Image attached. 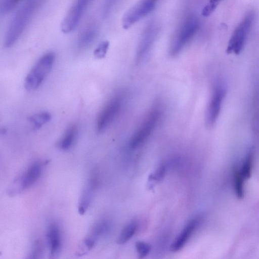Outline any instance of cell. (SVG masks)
I'll list each match as a JSON object with an SVG mask.
<instances>
[{
  "instance_id": "cell-1",
  "label": "cell",
  "mask_w": 259,
  "mask_h": 259,
  "mask_svg": "<svg viewBox=\"0 0 259 259\" xmlns=\"http://www.w3.org/2000/svg\"><path fill=\"white\" fill-rule=\"evenodd\" d=\"M37 5L36 1L31 0L16 13L5 35L4 46L6 48L12 47L19 39L31 18Z\"/></svg>"
},
{
  "instance_id": "cell-2",
  "label": "cell",
  "mask_w": 259,
  "mask_h": 259,
  "mask_svg": "<svg viewBox=\"0 0 259 259\" xmlns=\"http://www.w3.org/2000/svg\"><path fill=\"white\" fill-rule=\"evenodd\" d=\"M55 57L51 52L38 59L25 78L24 86L28 91H35L42 84L52 68Z\"/></svg>"
},
{
  "instance_id": "cell-3",
  "label": "cell",
  "mask_w": 259,
  "mask_h": 259,
  "mask_svg": "<svg viewBox=\"0 0 259 259\" xmlns=\"http://www.w3.org/2000/svg\"><path fill=\"white\" fill-rule=\"evenodd\" d=\"M255 18L253 11L248 12L234 29L228 42L226 52L239 54L242 50Z\"/></svg>"
},
{
  "instance_id": "cell-4",
  "label": "cell",
  "mask_w": 259,
  "mask_h": 259,
  "mask_svg": "<svg viewBox=\"0 0 259 259\" xmlns=\"http://www.w3.org/2000/svg\"><path fill=\"white\" fill-rule=\"evenodd\" d=\"M199 21L194 17L187 18L177 30L172 40L170 53L172 56L179 54L191 40L198 30Z\"/></svg>"
},
{
  "instance_id": "cell-5",
  "label": "cell",
  "mask_w": 259,
  "mask_h": 259,
  "mask_svg": "<svg viewBox=\"0 0 259 259\" xmlns=\"http://www.w3.org/2000/svg\"><path fill=\"white\" fill-rule=\"evenodd\" d=\"M160 115V110L157 107L153 108L148 113L131 137L129 142L131 148L139 147L148 138L156 126Z\"/></svg>"
},
{
  "instance_id": "cell-6",
  "label": "cell",
  "mask_w": 259,
  "mask_h": 259,
  "mask_svg": "<svg viewBox=\"0 0 259 259\" xmlns=\"http://www.w3.org/2000/svg\"><path fill=\"white\" fill-rule=\"evenodd\" d=\"M225 93V88L222 82L218 81L215 83L206 111L205 123L207 127H212L217 121Z\"/></svg>"
},
{
  "instance_id": "cell-7",
  "label": "cell",
  "mask_w": 259,
  "mask_h": 259,
  "mask_svg": "<svg viewBox=\"0 0 259 259\" xmlns=\"http://www.w3.org/2000/svg\"><path fill=\"white\" fill-rule=\"evenodd\" d=\"M158 0H140L123 15L122 25L128 29L134 24L152 12Z\"/></svg>"
},
{
  "instance_id": "cell-8",
  "label": "cell",
  "mask_w": 259,
  "mask_h": 259,
  "mask_svg": "<svg viewBox=\"0 0 259 259\" xmlns=\"http://www.w3.org/2000/svg\"><path fill=\"white\" fill-rule=\"evenodd\" d=\"M92 0H75L61 24V31L64 33L73 31L78 25L84 12Z\"/></svg>"
},
{
  "instance_id": "cell-9",
  "label": "cell",
  "mask_w": 259,
  "mask_h": 259,
  "mask_svg": "<svg viewBox=\"0 0 259 259\" xmlns=\"http://www.w3.org/2000/svg\"><path fill=\"white\" fill-rule=\"evenodd\" d=\"M121 106V99L119 97L111 99L99 112L96 121L98 133L104 131L118 115Z\"/></svg>"
},
{
  "instance_id": "cell-10",
  "label": "cell",
  "mask_w": 259,
  "mask_h": 259,
  "mask_svg": "<svg viewBox=\"0 0 259 259\" xmlns=\"http://www.w3.org/2000/svg\"><path fill=\"white\" fill-rule=\"evenodd\" d=\"M97 174L93 172L84 187L78 202V211L82 215L88 210L98 186L99 180Z\"/></svg>"
},
{
  "instance_id": "cell-11",
  "label": "cell",
  "mask_w": 259,
  "mask_h": 259,
  "mask_svg": "<svg viewBox=\"0 0 259 259\" xmlns=\"http://www.w3.org/2000/svg\"><path fill=\"white\" fill-rule=\"evenodd\" d=\"M42 166L43 163L39 161L31 164L17 180L19 190L24 191L33 186L40 177Z\"/></svg>"
},
{
  "instance_id": "cell-12",
  "label": "cell",
  "mask_w": 259,
  "mask_h": 259,
  "mask_svg": "<svg viewBox=\"0 0 259 259\" xmlns=\"http://www.w3.org/2000/svg\"><path fill=\"white\" fill-rule=\"evenodd\" d=\"M47 240L49 247L50 255H57L62 246V237L59 226L55 223L51 224L47 230Z\"/></svg>"
},
{
  "instance_id": "cell-13",
  "label": "cell",
  "mask_w": 259,
  "mask_h": 259,
  "mask_svg": "<svg viewBox=\"0 0 259 259\" xmlns=\"http://www.w3.org/2000/svg\"><path fill=\"white\" fill-rule=\"evenodd\" d=\"M198 224L197 220H193L189 222L171 245L170 250L176 252L181 249L196 229Z\"/></svg>"
},
{
  "instance_id": "cell-14",
  "label": "cell",
  "mask_w": 259,
  "mask_h": 259,
  "mask_svg": "<svg viewBox=\"0 0 259 259\" xmlns=\"http://www.w3.org/2000/svg\"><path fill=\"white\" fill-rule=\"evenodd\" d=\"M77 134V126L75 124L69 125L59 141L58 147L63 151L69 150L75 141Z\"/></svg>"
},
{
  "instance_id": "cell-15",
  "label": "cell",
  "mask_w": 259,
  "mask_h": 259,
  "mask_svg": "<svg viewBox=\"0 0 259 259\" xmlns=\"http://www.w3.org/2000/svg\"><path fill=\"white\" fill-rule=\"evenodd\" d=\"M97 29L94 25H90L79 33L77 39V46L81 49L89 47L95 40L97 35Z\"/></svg>"
},
{
  "instance_id": "cell-16",
  "label": "cell",
  "mask_w": 259,
  "mask_h": 259,
  "mask_svg": "<svg viewBox=\"0 0 259 259\" xmlns=\"http://www.w3.org/2000/svg\"><path fill=\"white\" fill-rule=\"evenodd\" d=\"M109 229V224L106 221H100L94 224L87 235L97 242L103 235L105 234Z\"/></svg>"
},
{
  "instance_id": "cell-17",
  "label": "cell",
  "mask_w": 259,
  "mask_h": 259,
  "mask_svg": "<svg viewBox=\"0 0 259 259\" xmlns=\"http://www.w3.org/2000/svg\"><path fill=\"white\" fill-rule=\"evenodd\" d=\"M51 118V114L49 112H41L30 116L29 120L32 124L33 128L37 130L48 122Z\"/></svg>"
},
{
  "instance_id": "cell-18",
  "label": "cell",
  "mask_w": 259,
  "mask_h": 259,
  "mask_svg": "<svg viewBox=\"0 0 259 259\" xmlns=\"http://www.w3.org/2000/svg\"><path fill=\"white\" fill-rule=\"evenodd\" d=\"M137 227V224L135 222H132L127 225L120 233L117 243L119 244L125 243L134 236Z\"/></svg>"
},
{
  "instance_id": "cell-19",
  "label": "cell",
  "mask_w": 259,
  "mask_h": 259,
  "mask_svg": "<svg viewBox=\"0 0 259 259\" xmlns=\"http://www.w3.org/2000/svg\"><path fill=\"white\" fill-rule=\"evenodd\" d=\"M234 188L238 198H242L244 196L243 179L240 171L237 168L233 170Z\"/></svg>"
},
{
  "instance_id": "cell-20",
  "label": "cell",
  "mask_w": 259,
  "mask_h": 259,
  "mask_svg": "<svg viewBox=\"0 0 259 259\" xmlns=\"http://www.w3.org/2000/svg\"><path fill=\"white\" fill-rule=\"evenodd\" d=\"M252 164V156L249 154L247 156L240 171L241 174L244 179L250 178L251 176V168Z\"/></svg>"
},
{
  "instance_id": "cell-21",
  "label": "cell",
  "mask_w": 259,
  "mask_h": 259,
  "mask_svg": "<svg viewBox=\"0 0 259 259\" xmlns=\"http://www.w3.org/2000/svg\"><path fill=\"white\" fill-rule=\"evenodd\" d=\"M18 3L16 0H0V13L6 15L12 11Z\"/></svg>"
},
{
  "instance_id": "cell-22",
  "label": "cell",
  "mask_w": 259,
  "mask_h": 259,
  "mask_svg": "<svg viewBox=\"0 0 259 259\" xmlns=\"http://www.w3.org/2000/svg\"><path fill=\"white\" fill-rule=\"evenodd\" d=\"M109 46V42L107 40L101 42L95 49L94 55L98 59H102L105 57Z\"/></svg>"
},
{
  "instance_id": "cell-23",
  "label": "cell",
  "mask_w": 259,
  "mask_h": 259,
  "mask_svg": "<svg viewBox=\"0 0 259 259\" xmlns=\"http://www.w3.org/2000/svg\"><path fill=\"white\" fill-rule=\"evenodd\" d=\"M136 249L139 255L142 258L146 256L151 250V245L144 241H138L136 242Z\"/></svg>"
},
{
  "instance_id": "cell-24",
  "label": "cell",
  "mask_w": 259,
  "mask_h": 259,
  "mask_svg": "<svg viewBox=\"0 0 259 259\" xmlns=\"http://www.w3.org/2000/svg\"><path fill=\"white\" fill-rule=\"evenodd\" d=\"M43 245L41 241L36 240L33 244L29 253V258H38L40 257L44 251Z\"/></svg>"
},
{
  "instance_id": "cell-25",
  "label": "cell",
  "mask_w": 259,
  "mask_h": 259,
  "mask_svg": "<svg viewBox=\"0 0 259 259\" xmlns=\"http://www.w3.org/2000/svg\"><path fill=\"white\" fill-rule=\"evenodd\" d=\"M221 0H209L208 3L203 8L202 15L207 17L209 16L215 9Z\"/></svg>"
},
{
  "instance_id": "cell-26",
  "label": "cell",
  "mask_w": 259,
  "mask_h": 259,
  "mask_svg": "<svg viewBox=\"0 0 259 259\" xmlns=\"http://www.w3.org/2000/svg\"><path fill=\"white\" fill-rule=\"evenodd\" d=\"M165 168L164 165L159 167L156 171L151 175V180H160L162 179L165 174Z\"/></svg>"
},
{
  "instance_id": "cell-27",
  "label": "cell",
  "mask_w": 259,
  "mask_h": 259,
  "mask_svg": "<svg viewBox=\"0 0 259 259\" xmlns=\"http://www.w3.org/2000/svg\"><path fill=\"white\" fill-rule=\"evenodd\" d=\"M115 0H105L102 10V15L103 16H106L114 4Z\"/></svg>"
},
{
  "instance_id": "cell-28",
  "label": "cell",
  "mask_w": 259,
  "mask_h": 259,
  "mask_svg": "<svg viewBox=\"0 0 259 259\" xmlns=\"http://www.w3.org/2000/svg\"><path fill=\"white\" fill-rule=\"evenodd\" d=\"M18 3H19V2L21 1H23V0H16Z\"/></svg>"
}]
</instances>
